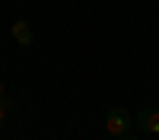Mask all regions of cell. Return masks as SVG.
<instances>
[{
	"instance_id": "cell-1",
	"label": "cell",
	"mask_w": 159,
	"mask_h": 140,
	"mask_svg": "<svg viewBox=\"0 0 159 140\" xmlns=\"http://www.w3.org/2000/svg\"><path fill=\"white\" fill-rule=\"evenodd\" d=\"M130 124H134V118H130L127 108H111L108 115H105V131H108L111 137H124V134H130Z\"/></svg>"
},
{
	"instance_id": "cell-2",
	"label": "cell",
	"mask_w": 159,
	"mask_h": 140,
	"mask_svg": "<svg viewBox=\"0 0 159 140\" xmlns=\"http://www.w3.org/2000/svg\"><path fill=\"white\" fill-rule=\"evenodd\" d=\"M134 124L140 127L143 134H159V108H140Z\"/></svg>"
},
{
	"instance_id": "cell-3",
	"label": "cell",
	"mask_w": 159,
	"mask_h": 140,
	"mask_svg": "<svg viewBox=\"0 0 159 140\" xmlns=\"http://www.w3.org/2000/svg\"><path fill=\"white\" fill-rule=\"evenodd\" d=\"M10 32H13V38H16L19 45H32V29H29V22H25V19H16Z\"/></svg>"
},
{
	"instance_id": "cell-4",
	"label": "cell",
	"mask_w": 159,
	"mask_h": 140,
	"mask_svg": "<svg viewBox=\"0 0 159 140\" xmlns=\"http://www.w3.org/2000/svg\"><path fill=\"white\" fill-rule=\"evenodd\" d=\"M10 108H13V102H10V99H0V127L7 124V118H10Z\"/></svg>"
},
{
	"instance_id": "cell-5",
	"label": "cell",
	"mask_w": 159,
	"mask_h": 140,
	"mask_svg": "<svg viewBox=\"0 0 159 140\" xmlns=\"http://www.w3.org/2000/svg\"><path fill=\"white\" fill-rule=\"evenodd\" d=\"M0 99H7V83L0 80Z\"/></svg>"
},
{
	"instance_id": "cell-6",
	"label": "cell",
	"mask_w": 159,
	"mask_h": 140,
	"mask_svg": "<svg viewBox=\"0 0 159 140\" xmlns=\"http://www.w3.org/2000/svg\"><path fill=\"white\" fill-rule=\"evenodd\" d=\"M115 140H140V137H134V134H124V137H115Z\"/></svg>"
}]
</instances>
